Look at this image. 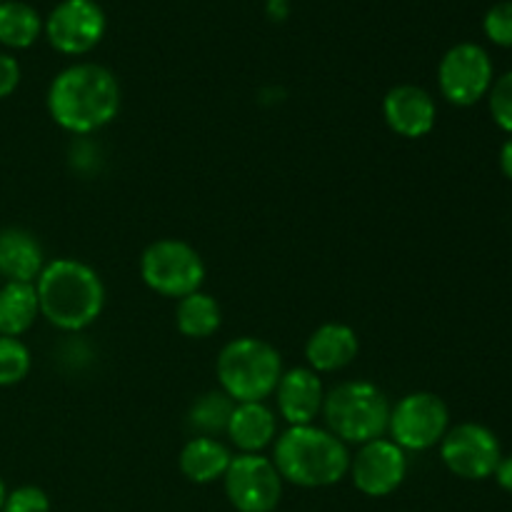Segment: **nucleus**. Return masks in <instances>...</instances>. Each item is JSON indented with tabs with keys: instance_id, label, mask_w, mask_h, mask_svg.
<instances>
[{
	"instance_id": "nucleus-1",
	"label": "nucleus",
	"mask_w": 512,
	"mask_h": 512,
	"mask_svg": "<svg viewBox=\"0 0 512 512\" xmlns=\"http://www.w3.org/2000/svg\"><path fill=\"white\" fill-rule=\"evenodd\" d=\"M120 110V83L105 65L75 63L48 88V113L68 133L85 138L113 123Z\"/></svg>"
},
{
	"instance_id": "nucleus-2",
	"label": "nucleus",
	"mask_w": 512,
	"mask_h": 512,
	"mask_svg": "<svg viewBox=\"0 0 512 512\" xmlns=\"http://www.w3.org/2000/svg\"><path fill=\"white\" fill-rule=\"evenodd\" d=\"M40 315L65 333H80L100 318L105 308V285L88 263L58 258L45 263L35 280Z\"/></svg>"
},
{
	"instance_id": "nucleus-3",
	"label": "nucleus",
	"mask_w": 512,
	"mask_h": 512,
	"mask_svg": "<svg viewBox=\"0 0 512 512\" xmlns=\"http://www.w3.org/2000/svg\"><path fill=\"white\" fill-rule=\"evenodd\" d=\"M273 463L280 478L298 488H328L350 470V450L328 428L293 425L275 438Z\"/></svg>"
},
{
	"instance_id": "nucleus-4",
	"label": "nucleus",
	"mask_w": 512,
	"mask_h": 512,
	"mask_svg": "<svg viewBox=\"0 0 512 512\" xmlns=\"http://www.w3.org/2000/svg\"><path fill=\"white\" fill-rule=\"evenodd\" d=\"M215 375L233 403H265L278 388L283 358L268 340L245 335L220 350Z\"/></svg>"
},
{
	"instance_id": "nucleus-5",
	"label": "nucleus",
	"mask_w": 512,
	"mask_h": 512,
	"mask_svg": "<svg viewBox=\"0 0 512 512\" xmlns=\"http://www.w3.org/2000/svg\"><path fill=\"white\" fill-rule=\"evenodd\" d=\"M388 395L368 380L335 385L323 400V418L330 433L345 445H365L385 438L390 423Z\"/></svg>"
},
{
	"instance_id": "nucleus-6",
	"label": "nucleus",
	"mask_w": 512,
	"mask_h": 512,
	"mask_svg": "<svg viewBox=\"0 0 512 512\" xmlns=\"http://www.w3.org/2000/svg\"><path fill=\"white\" fill-rule=\"evenodd\" d=\"M140 278L163 298H185L198 293L205 280V263L198 250L178 238L150 243L140 255Z\"/></svg>"
},
{
	"instance_id": "nucleus-7",
	"label": "nucleus",
	"mask_w": 512,
	"mask_h": 512,
	"mask_svg": "<svg viewBox=\"0 0 512 512\" xmlns=\"http://www.w3.org/2000/svg\"><path fill=\"white\" fill-rule=\"evenodd\" d=\"M450 430V410L435 393H410L390 410L388 435L405 453L435 448Z\"/></svg>"
},
{
	"instance_id": "nucleus-8",
	"label": "nucleus",
	"mask_w": 512,
	"mask_h": 512,
	"mask_svg": "<svg viewBox=\"0 0 512 512\" xmlns=\"http://www.w3.org/2000/svg\"><path fill=\"white\" fill-rule=\"evenodd\" d=\"M495 80L493 58L478 43H458L440 58L438 88L450 105L470 108L488 98Z\"/></svg>"
},
{
	"instance_id": "nucleus-9",
	"label": "nucleus",
	"mask_w": 512,
	"mask_h": 512,
	"mask_svg": "<svg viewBox=\"0 0 512 512\" xmlns=\"http://www.w3.org/2000/svg\"><path fill=\"white\" fill-rule=\"evenodd\" d=\"M225 495L238 512H273L283 498V478L265 455L240 453L223 475Z\"/></svg>"
},
{
	"instance_id": "nucleus-10",
	"label": "nucleus",
	"mask_w": 512,
	"mask_h": 512,
	"mask_svg": "<svg viewBox=\"0 0 512 512\" xmlns=\"http://www.w3.org/2000/svg\"><path fill=\"white\" fill-rule=\"evenodd\" d=\"M440 458L445 468L463 480L493 478L503 448L498 435L480 423H460L440 440Z\"/></svg>"
},
{
	"instance_id": "nucleus-11",
	"label": "nucleus",
	"mask_w": 512,
	"mask_h": 512,
	"mask_svg": "<svg viewBox=\"0 0 512 512\" xmlns=\"http://www.w3.org/2000/svg\"><path fill=\"white\" fill-rule=\"evenodd\" d=\"M105 13L95 0H63L43 23L48 43L63 55H85L103 40Z\"/></svg>"
},
{
	"instance_id": "nucleus-12",
	"label": "nucleus",
	"mask_w": 512,
	"mask_h": 512,
	"mask_svg": "<svg viewBox=\"0 0 512 512\" xmlns=\"http://www.w3.org/2000/svg\"><path fill=\"white\" fill-rule=\"evenodd\" d=\"M348 475L353 485L368 498H385L403 485L408 475V458L390 438L370 440L360 445L355 458H350Z\"/></svg>"
},
{
	"instance_id": "nucleus-13",
	"label": "nucleus",
	"mask_w": 512,
	"mask_h": 512,
	"mask_svg": "<svg viewBox=\"0 0 512 512\" xmlns=\"http://www.w3.org/2000/svg\"><path fill=\"white\" fill-rule=\"evenodd\" d=\"M385 123L400 138H425L435 128L438 105L420 85H395L383 100Z\"/></svg>"
},
{
	"instance_id": "nucleus-14",
	"label": "nucleus",
	"mask_w": 512,
	"mask_h": 512,
	"mask_svg": "<svg viewBox=\"0 0 512 512\" xmlns=\"http://www.w3.org/2000/svg\"><path fill=\"white\" fill-rule=\"evenodd\" d=\"M273 395L278 415L290 428L293 425H313V420L323 413L325 388L318 373H313L310 368L283 370Z\"/></svg>"
},
{
	"instance_id": "nucleus-15",
	"label": "nucleus",
	"mask_w": 512,
	"mask_h": 512,
	"mask_svg": "<svg viewBox=\"0 0 512 512\" xmlns=\"http://www.w3.org/2000/svg\"><path fill=\"white\" fill-rule=\"evenodd\" d=\"M358 335L350 325L325 323L305 343V360L313 373H338L358 355Z\"/></svg>"
},
{
	"instance_id": "nucleus-16",
	"label": "nucleus",
	"mask_w": 512,
	"mask_h": 512,
	"mask_svg": "<svg viewBox=\"0 0 512 512\" xmlns=\"http://www.w3.org/2000/svg\"><path fill=\"white\" fill-rule=\"evenodd\" d=\"M45 268L43 245L23 228L0 230V275L5 283H35Z\"/></svg>"
},
{
	"instance_id": "nucleus-17",
	"label": "nucleus",
	"mask_w": 512,
	"mask_h": 512,
	"mask_svg": "<svg viewBox=\"0 0 512 512\" xmlns=\"http://www.w3.org/2000/svg\"><path fill=\"white\" fill-rule=\"evenodd\" d=\"M225 433L240 453L258 455L278 438V420L265 403H235Z\"/></svg>"
},
{
	"instance_id": "nucleus-18",
	"label": "nucleus",
	"mask_w": 512,
	"mask_h": 512,
	"mask_svg": "<svg viewBox=\"0 0 512 512\" xmlns=\"http://www.w3.org/2000/svg\"><path fill=\"white\" fill-rule=\"evenodd\" d=\"M230 460H233V455H230V450L218 438H203V435H198V438L188 440L183 445L178 465L180 473L190 483L208 485L228 473Z\"/></svg>"
},
{
	"instance_id": "nucleus-19",
	"label": "nucleus",
	"mask_w": 512,
	"mask_h": 512,
	"mask_svg": "<svg viewBox=\"0 0 512 512\" xmlns=\"http://www.w3.org/2000/svg\"><path fill=\"white\" fill-rule=\"evenodd\" d=\"M40 315L35 283H5L0 288V335L20 338Z\"/></svg>"
},
{
	"instance_id": "nucleus-20",
	"label": "nucleus",
	"mask_w": 512,
	"mask_h": 512,
	"mask_svg": "<svg viewBox=\"0 0 512 512\" xmlns=\"http://www.w3.org/2000/svg\"><path fill=\"white\" fill-rule=\"evenodd\" d=\"M220 323H223V313H220V305L213 295L198 290V293H190L178 300L175 325L185 338H210V335L218 333Z\"/></svg>"
},
{
	"instance_id": "nucleus-21",
	"label": "nucleus",
	"mask_w": 512,
	"mask_h": 512,
	"mask_svg": "<svg viewBox=\"0 0 512 512\" xmlns=\"http://www.w3.org/2000/svg\"><path fill=\"white\" fill-rule=\"evenodd\" d=\"M43 33V18L23 0H0V45L25 50Z\"/></svg>"
},
{
	"instance_id": "nucleus-22",
	"label": "nucleus",
	"mask_w": 512,
	"mask_h": 512,
	"mask_svg": "<svg viewBox=\"0 0 512 512\" xmlns=\"http://www.w3.org/2000/svg\"><path fill=\"white\" fill-rule=\"evenodd\" d=\"M233 408L235 403L223 393V390H213V393L200 395L188 413L190 428L198 430L203 438H215L218 433H225V430H228V420Z\"/></svg>"
},
{
	"instance_id": "nucleus-23",
	"label": "nucleus",
	"mask_w": 512,
	"mask_h": 512,
	"mask_svg": "<svg viewBox=\"0 0 512 512\" xmlns=\"http://www.w3.org/2000/svg\"><path fill=\"white\" fill-rule=\"evenodd\" d=\"M30 365H33V358H30L28 345L20 338L0 335V388L18 385L30 373Z\"/></svg>"
},
{
	"instance_id": "nucleus-24",
	"label": "nucleus",
	"mask_w": 512,
	"mask_h": 512,
	"mask_svg": "<svg viewBox=\"0 0 512 512\" xmlns=\"http://www.w3.org/2000/svg\"><path fill=\"white\" fill-rule=\"evenodd\" d=\"M488 108L495 125H498L503 133L512 135V70L498 75V78L493 80L488 93Z\"/></svg>"
},
{
	"instance_id": "nucleus-25",
	"label": "nucleus",
	"mask_w": 512,
	"mask_h": 512,
	"mask_svg": "<svg viewBox=\"0 0 512 512\" xmlns=\"http://www.w3.org/2000/svg\"><path fill=\"white\" fill-rule=\"evenodd\" d=\"M483 30L490 43L512 48V0H500L485 13Z\"/></svg>"
},
{
	"instance_id": "nucleus-26",
	"label": "nucleus",
	"mask_w": 512,
	"mask_h": 512,
	"mask_svg": "<svg viewBox=\"0 0 512 512\" xmlns=\"http://www.w3.org/2000/svg\"><path fill=\"white\" fill-rule=\"evenodd\" d=\"M3 512H50V498L35 485H20L8 493Z\"/></svg>"
},
{
	"instance_id": "nucleus-27",
	"label": "nucleus",
	"mask_w": 512,
	"mask_h": 512,
	"mask_svg": "<svg viewBox=\"0 0 512 512\" xmlns=\"http://www.w3.org/2000/svg\"><path fill=\"white\" fill-rule=\"evenodd\" d=\"M20 83V63L10 53H0V100L15 93Z\"/></svg>"
},
{
	"instance_id": "nucleus-28",
	"label": "nucleus",
	"mask_w": 512,
	"mask_h": 512,
	"mask_svg": "<svg viewBox=\"0 0 512 512\" xmlns=\"http://www.w3.org/2000/svg\"><path fill=\"white\" fill-rule=\"evenodd\" d=\"M493 478H495V483H498L500 488L505 490V493H512V453L500 458V463H498V468H495Z\"/></svg>"
},
{
	"instance_id": "nucleus-29",
	"label": "nucleus",
	"mask_w": 512,
	"mask_h": 512,
	"mask_svg": "<svg viewBox=\"0 0 512 512\" xmlns=\"http://www.w3.org/2000/svg\"><path fill=\"white\" fill-rule=\"evenodd\" d=\"M500 170H503L505 178L512 180V135L500 148Z\"/></svg>"
},
{
	"instance_id": "nucleus-30",
	"label": "nucleus",
	"mask_w": 512,
	"mask_h": 512,
	"mask_svg": "<svg viewBox=\"0 0 512 512\" xmlns=\"http://www.w3.org/2000/svg\"><path fill=\"white\" fill-rule=\"evenodd\" d=\"M5 498H8V490H5V483H3V480H0V512H3Z\"/></svg>"
},
{
	"instance_id": "nucleus-31",
	"label": "nucleus",
	"mask_w": 512,
	"mask_h": 512,
	"mask_svg": "<svg viewBox=\"0 0 512 512\" xmlns=\"http://www.w3.org/2000/svg\"><path fill=\"white\" fill-rule=\"evenodd\" d=\"M265 3H268V5H278V3L288 5V0H265Z\"/></svg>"
}]
</instances>
